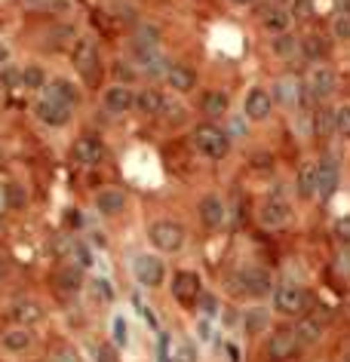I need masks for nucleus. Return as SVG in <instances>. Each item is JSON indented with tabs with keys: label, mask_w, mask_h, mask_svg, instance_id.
<instances>
[{
	"label": "nucleus",
	"mask_w": 350,
	"mask_h": 362,
	"mask_svg": "<svg viewBox=\"0 0 350 362\" xmlns=\"http://www.w3.org/2000/svg\"><path fill=\"white\" fill-rule=\"evenodd\" d=\"M71 62H74L77 74L83 77L87 87H98L102 80V59H98V46L92 37H77L71 46Z\"/></svg>",
	"instance_id": "obj_1"
},
{
	"label": "nucleus",
	"mask_w": 350,
	"mask_h": 362,
	"mask_svg": "<svg viewBox=\"0 0 350 362\" xmlns=\"http://www.w3.org/2000/svg\"><path fill=\"white\" fill-rule=\"evenodd\" d=\"M227 289L240 292V295H249V298H264L274 292V276H270V271H264V267H240L227 280Z\"/></svg>",
	"instance_id": "obj_2"
},
{
	"label": "nucleus",
	"mask_w": 350,
	"mask_h": 362,
	"mask_svg": "<svg viewBox=\"0 0 350 362\" xmlns=\"http://www.w3.org/2000/svg\"><path fill=\"white\" fill-rule=\"evenodd\" d=\"M194 147L200 154H203L206 160H221L227 154V147H231V138H227L225 129H218L216 123H200L194 129Z\"/></svg>",
	"instance_id": "obj_3"
},
{
	"label": "nucleus",
	"mask_w": 350,
	"mask_h": 362,
	"mask_svg": "<svg viewBox=\"0 0 350 362\" xmlns=\"http://www.w3.org/2000/svg\"><path fill=\"white\" fill-rule=\"evenodd\" d=\"M270 295H274V310L283 316H301L307 307V292L295 282H283Z\"/></svg>",
	"instance_id": "obj_4"
},
{
	"label": "nucleus",
	"mask_w": 350,
	"mask_h": 362,
	"mask_svg": "<svg viewBox=\"0 0 350 362\" xmlns=\"http://www.w3.org/2000/svg\"><path fill=\"white\" fill-rule=\"evenodd\" d=\"M335 83H338L335 71L326 68V65H317V68H310L307 80L301 83V92H304V98H310V102H326V98L335 92Z\"/></svg>",
	"instance_id": "obj_5"
},
{
	"label": "nucleus",
	"mask_w": 350,
	"mask_h": 362,
	"mask_svg": "<svg viewBox=\"0 0 350 362\" xmlns=\"http://www.w3.org/2000/svg\"><path fill=\"white\" fill-rule=\"evenodd\" d=\"M148 237L157 252H178L184 246V227L178 221H154Z\"/></svg>",
	"instance_id": "obj_6"
},
{
	"label": "nucleus",
	"mask_w": 350,
	"mask_h": 362,
	"mask_svg": "<svg viewBox=\"0 0 350 362\" xmlns=\"http://www.w3.org/2000/svg\"><path fill=\"white\" fill-rule=\"evenodd\" d=\"M298 350H301V344H298L295 329H292V325H280V329H277L274 335H270V341H268V356L274 362L292 359Z\"/></svg>",
	"instance_id": "obj_7"
},
{
	"label": "nucleus",
	"mask_w": 350,
	"mask_h": 362,
	"mask_svg": "<svg viewBox=\"0 0 350 362\" xmlns=\"http://www.w3.org/2000/svg\"><path fill=\"white\" fill-rule=\"evenodd\" d=\"M270 111H274V98H270V92L264 87H252L246 92V98H243V114H246V120L264 123V120L270 117Z\"/></svg>",
	"instance_id": "obj_8"
},
{
	"label": "nucleus",
	"mask_w": 350,
	"mask_h": 362,
	"mask_svg": "<svg viewBox=\"0 0 350 362\" xmlns=\"http://www.w3.org/2000/svg\"><path fill=\"white\" fill-rule=\"evenodd\" d=\"M132 267H135V280L148 289L163 286V280H166V264L160 258H154V255H139Z\"/></svg>",
	"instance_id": "obj_9"
},
{
	"label": "nucleus",
	"mask_w": 350,
	"mask_h": 362,
	"mask_svg": "<svg viewBox=\"0 0 350 362\" xmlns=\"http://www.w3.org/2000/svg\"><path fill=\"white\" fill-rule=\"evenodd\" d=\"M71 111L74 108H68V105H62V102H53V98H46V96L34 102V114H37V120L40 123H46V126H53V129L71 123Z\"/></svg>",
	"instance_id": "obj_10"
},
{
	"label": "nucleus",
	"mask_w": 350,
	"mask_h": 362,
	"mask_svg": "<svg viewBox=\"0 0 350 362\" xmlns=\"http://www.w3.org/2000/svg\"><path fill=\"white\" fill-rule=\"evenodd\" d=\"M259 221L264 227H270V230H277V227H286L292 221V206L283 200V197H270V200L261 203L259 209Z\"/></svg>",
	"instance_id": "obj_11"
},
{
	"label": "nucleus",
	"mask_w": 350,
	"mask_h": 362,
	"mask_svg": "<svg viewBox=\"0 0 350 362\" xmlns=\"http://www.w3.org/2000/svg\"><path fill=\"white\" fill-rule=\"evenodd\" d=\"M102 157H105V147L96 136H80L74 141V147H71V160L77 166H98Z\"/></svg>",
	"instance_id": "obj_12"
},
{
	"label": "nucleus",
	"mask_w": 350,
	"mask_h": 362,
	"mask_svg": "<svg viewBox=\"0 0 350 362\" xmlns=\"http://www.w3.org/2000/svg\"><path fill=\"white\" fill-rule=\"evenodd\" d=\"M338 179H341L338 157L326 154V157L317 163V197H332L335 188H338Z\"/></svg>",
	"instance_id": "obj_13"
},
{
	"label": "nucleus",
	"mask_w": 350,
	"mask_h": 362,
	"mask_svg": "<svg viewBox=\"0 0 350 362\" xmlns=\"http://www.w3.org/2000/svg\"><path fill=\"white\" fill-rule=\"evenodd\" d=\"M173 298L182 307H188V304H194L200 298V280L194 271H178L173 276Z\"/></svg>",
	"instance_id": "obj_14"
},
{
	"label": "nucleus",
	"mask_w": 350,
	"mask_h": 362,
	"mask_svg": "<svg viewBox=\"0 0 350 362\" xmlns=\"http://www.w3.org/2000/svg\"><path fill=\"white\" fill-rule=\"evenodd\" d=\"M132 102H135V92L126 87V83H111V87L105 89V96H102L105 111H108V114H117V117L130 111Z\"/></svg>",
	"instance_id": "obj_15"
},
{
	"label": "nucleus",
	"mask_w": 350,
	"mask_h": 362,
	"mask_svg": "<svg viewBox=\"0 0 350 362\" xmlns=\"http://www.w3.org/2000/svg\"><path fill=\"white\" fill-rule=\"evenodd\" d=\"M274 98L277 105H283V108H295L298 102L304 98V92H301V83H298V77H292V74H283L280 80L274 83Z\"/></svg>",
	"instance_id": "obj_16"
},
{
	"label": "nucleus",
	"mask_w": 350,
	"mask_h": 362,
	"mask_svg": "<svg viewBox=\"0 0 350 362\" xmlns=\"http://www.w3.org/2000/svg\"><path fill=\"white\" fill-rule=\"evenodd\" d=\"M135 65H139V71L145 77L157 80V77H166V71H169L173 62H169L160 49H151V53H139V55H135Z\"/></svg>",
	"instance_id": "obj_17"
},
{
	"label": "nucleus",
	"mask_w": 350,
	"mask_h": 362,
	"mask_svg": "<svg viewBox=\"0 0 350 362\" xmlns=\"http://www.w3.org/2000/svg\"><path fill=\"white\" fill-rule=\"evenodd\" d=\"M44 96H46V98H53V102L68 105V108H74V105L80 102V89H77L71 80H62V77H59V80H46Z\"/></svg>",
	"instance_id": "obj_18"
},
{
	"label": "nucleus",
	"mask_w": 350,
	"mask_h": 362,
	"mask_svg": "<svg viewBox=\"0 0 350 362\" xmlns=\"http://www.w3.org/2000/svg\"><path fill=\"white\" fill-rule=\"evenodd\" d=\"M130 46H132V55L160 49V28H157V25H135Z\"/></svg>",
	"instance_id": "obj_19"
},
{
	"label": "nucleus",
	"mask_w": 350,
	"mask_h": 362,
	"mask_svg": "<svg viewBox=\"0 0 350 362\" xmlns=\"http://www.w3.org/2000/svg\"><path fill=\"white\" fill-rule=\"evenodd\" d=\"M197 212H200V221H203V227H209V230H216V227L225 224V203H221L216 194L203 197Z\"/></svg>",
	"instance_id": "obj_20"
},
{
	"label": "nucleus",
	"mask_w": 350,
	"mask_h": 362,
	"mask_svg": "<svg viewBox=\"0 0 350 362\" xmlns=\"http://www.w3.org/2000/svg\"><path fill=\"white\" fill-rule=\"evenodd\" d=\"M261 25H264V31H270V34L289 31V28H292V10H289V6H283V3L268 6V12H264Z\"/></svg>",
	"instance_id": "obj_21"
},
{
	"label": "nucleus",
	"mask_w": 350,
	"mask_h": 362,
	"mask_svg": "<svg viewBox=\"0 0 350 362\" xmlns=\"http://www.w3.org/2000/svg\"><path fill=\"white\" fill-rule=\"evenodd\" d=\"M166 83L173 92H191L197 87V71L188 65H169L166 71Z\"/></svg>",
	"instance_id": "obj_22"
},
{
	"label": "nucleus",
	"mask_w": 350,
	"mask_h": 362,
	"mask_svg": "<svg viewBox=\"0 0 350 362\" xmlns=\"http://www.w3.org/2000/svg\"><path fill=\"white\" fill-rule=\"evenodd\" d=\"M96 209L102 215H120L126 209V194L120 188H105L102 194L96 197Z\"/></svg>",
	"instance_id": "obj_23"
},
{
	"label": "nucleus",
	"mask_w": 350,
	"mask_h": 362,
	"mask_svg": "<svg viewBox=\"0 0 350 362\" xmlns=\"http://www.w3.org/2000/svg\"><path fill=\"white\" fill-rule=\"evenodd\" d=\"M55 289H59L62 295H77L83 289V271L77 264H65L55 273Z\"/></svg>",
	"instance_id": "obj_24"
},
{
	"label": "nucleus",
	"mask_w": 350,
	"mask_h": 362,
	"mask_svg": "<svg viewBox=\"0 0 350 362\" xmlns=\"http://www.w3.org/2000/svg\"><path fill=\"white\" fill-rule=\"evenodd\" d=\"M163 102H166V98L160 96V89H141L139 96H135L132 108L139 111V114H145V117H160Z\"/></svg>",
	"instance_id": "obj_25"
},
{
	"label": "nucleus",
	"mask_w": 350,
	"mask_h": 362,
	"mask_svg": "<svg viewBox=\"0 0 350 362\" xmlns=\"http://www.w3.org/2000/svg\"><path fill=\"white\" fill-rule=\"evenodd\" d=\"M292 329H295V338L301 347H310V344H320V341H323V323L313 319V316L301 319V323L292 325Z\"/></svg>",
	"instance_id": "obj_26"
},
{
	"label": "nucleus",
	"mask_w": 350,
	"mask_h": 362,
	"mask_svg": "<svg viewBox=\"0 0 350 362\" xmlns=\"http://www.w3.org/2000/svg\"><path fill=\"white\" fill-rule=\"evenodd\" d=\"M40 316H44V310H40L37 301H16V304H10V319H12V323H19V325H31V323H37Z\"/></svg>",
	"instance_id": "obj_27"
},
{
	"label": "nucleus",
	"mask_w": 350,
	"mask_h": 362,
	"mask_svg": "<svg viewBox=\"0 0 350 362\" xmlns=\"http://www.w3.org/2000/svg\"><path fill=\"white\" fill-rule=\"evenodd\" d=\"M74 28L71 25H55V28H49L46 31V46L53 49V53H62V49H68V46H74Z\"/></svg>",
	"instance_id": "obj_28"
},
{
	"label": "nucleus",
	"mask_w": 350,
	"mask_h": 362,
	"mask_svg": "<svg viewBox=\"0 0 350 362\" xmlns=\"http://www.w3.org/2000/svg\"><path fill=\"white\" fill-rule=\"evenodd\" d=\"M0 344H3V350H10V353H22V350L31 347V335H28L25 325H16V329H6L3 332Z\"/></svg>",
	"instance_id": "obj_29"
},
{
	"label": "nucleus",
	"mask_w": 350,
	"mask_h": 362,
	"mask_svg": "<svg viewBox=\"0 0 350 362\" xmlns=\"http://www.w3.org/2000/svg\"><path fill=\"white\" fill-rule=\"evenodd\" d=\"M298 194L304 200H313L317 197V163H304L298 169Z\"/></svg>",
	"instance_id": "obj_30"
},
{
	"label": "nucleus",
	"mask_w": 350,
	"mask_h": 362,
	"mask_svg": "<svg viewBox=\"0 0 350 362\" xmlns=\"http://www.w3.org/2000/svg\"><path fill=\"white\" fill-rule=\"evenodd\" d=\"M270 53H274L277 59H292V55L298 53V37L292 31L274 34V40H270Z\"/></svg>",
	"instance_id": "obj_31"
},
{
	"label": "nucleus",
	"mask_w": 350,
	"mask_h": 362,
	"mask_svg": "<svg viewBox=\"0 0 350 362\" xmlns=\"http://www.w3.org/2000/svg\"><path fill=\"white\" fill-rule=\"evenodd\" d=\"M200 108H203L206 117H225L227 114V96L221 89H209L203 96V102H200Z\"/></svg>",
	"instance_id": "obj_32"
},
{
	"label": "nucleus",
	"mask_w": 350,
	"mask_h": 362,
	"mask_svg": "<svg viewBox=\"0 0 350 362\" xmlns=\"http://www.w3.org/2000/svg\"><path fill=\"white\" fill-rule=\"evenodd\" d=\"M298 49H301V55H304L307 62H320L329 53V44L320 37V34H310V37L298 40Z\"/></svg>",
	"instance_id": "obj_33"
},
{
	"label": "nucleus",
	"mask_w": 350,
	"mask_h": 362,
	"mask_svg": "<svg viewBox=\"0 0 350 362\" xmlns=\"http://www.w3.org/2000/svg\"><path fill=\"white\" fill-rule=\"evenodd\" d=\"M22 87L31 89V92L44 89L46 87V71L40 68V65H25L22 68Z\"/></svg>",
	"instance_id": "obj_34"
},
{
	"label": "nucleus",
	"mask_w": 350,
	"mask_h": 362,
	"mask_svg": "<svg viewBox=\"0 0 350 362\" xmlns=\"http://www.w3.org/2000/svg\"><path fill=\"white\" fill-rule=\"evenodd\" d=\"M313 132H317L320 138H329L335 132V111L329 108H320L317 114H313Z\"/></svg>",
	"instance_id": "obj_35"
},
{
	"label": "nucleus",
	"mask_w": 350,
	"mask_h": 362,
	"mask_svg": "<svg viewBox=\"0 0 350 362\" xmlns=\"http://www.w3.org/2000/svg\"><path fill=\"white\" fill-rule=\"evenodd\" d=\"M268 329V310L255 307V310H246V332L249 335H259V332Z\"/></svg>",
	"instance_id": "obj_36"
},
{
	"label": "nucleus",
	"mask_w": 350,
	"mask_h": 362,
	"mask_svg": "<svg viewBox=\"0 0 350 362\" xmlns=\"http://www.w3.org/2000/svg\"><path fill=\"white\" fill-rule=\"evenodd\" d=\"M332 37L335 40H350V12H335V19H332Z\"/></svg>",
	"instance_id": "obj_37"
},
{
	"label": "nucleus",
	"mask_w": 350,
	"mask_h": 362,
	"mask_svg": "<svg viewBox=\"0 0 350 362\" xmlns=\"http://www.w3.org/2000/svg\"><path fill=\"white\" fill-rule=\"evenodd\" d=\"M49 362H80V359H77V353L71 350L68 344H55L53 350H49Z\"/></svg>",
	"instance_id": "obj_38"
},
{
	"label": "nucleus",
	"mask_w": 350,
	"mask_h": 362,
	"mask_svg": "<svg viewBox=\"0 0 350 362\" xmlns=\"http://www.w3.org/2000/svg\"><path fill=\"white\" fill-rule=\"evenodd\" d=\"M335 132H341V136H350V105L335 111Z\"/></svg>",
	"instance_id": "obj_39"
},
{
	"label": "nucleus",
	"mask_w": 350,
	"mask_h": 362,
	"mask_svg": "<svg viewBox=\"0 0 350 362\" xmlns=\"http://www.w3.org/2000/svg\"><path fill=\"white\" fill-rule=\"evenodd\" d=\"M71 255H74L77 267H89V264H92V252H89L83 243H74V246H71Z\"/></svg>",
	"instance_id": "obj_40"
},
{
	"label": "nucleus",
	"mask_w": 350,
	"mask_h": 362,
	"mask_svg": "<svg viewBox=\"0 0 350 362\" xmlns=\"http://www.w3.org/2000/svg\"><path fill=\"white\" fill-rule=\"evenodd\" d=\"M3 197H6V203L10 206H25V190L19 188V184H6V190H3Z\"/></svg>",
	"instance_id": "obj_41"
},
{
	"label": "nucleus",
	"mask_w": 350,
	"mask_h": 362,
	"mask_svg": "<svg viewBox=\"0 0 350 362\" xmlns=\"http://www.w3.org/2000/svg\"><path fill=\"white\" fill-rule=\"evenodd\" d=\"M289 10H292V19H310L313 16V3H310V0H295Z\"/></svg>",
	"instance_id": "obj_42"
},
{
	"label": "nucleus",
	"mask_w": 350,
	"mask_h": 362,
	"mask_svg": "<svg viewBox=\"0 0 350 362\" xmlns=\"http://www.w3.org/2000/svg\"><path fill=\"white\" fill-rule=\"evenodd\" d=\"M252 169L255 172H270V166H274V157H270V154H252Z\"/></svg>",
	"instance_id": "obj_43"
},
{
	"label": "nucleus",
	"mask_w": 350,
	"mask_h": 362,
	"mask_svg": "<svg viewBox=\"0 0 350 362\" xmlns=\"http://www.w3.org/2000/svg\"><path fill=\"white\" fill-rule=\"evenodd\" d=\"M200 314H203V316H216L218 314V298L216 295H203V301H200Z\"/></svg>",
	"instance_id": "obj_44"
},
{
	"label": "nucleus",
	"mask_w": 350,
	"mask_h": 362,
	"mask_svg": "<svg viewBox=\"0 0 350 362\" xmlns=\"http://www.w3.org/2000/svg\"><path fill=\"white\" fill-rule=\"evenodd\" d=\"M0 80H3V87H22V71H16V68H6L3 74H0Z\"/></svg>",
	"instance_id": "obj_45"
},
{
	"label": "nucleus",
	"mask_w": 350,
	"mask_h": 362,
	"mask_svg": "<svg viewBox=\"0 0 350 362\" xmlns=\"http://www.w3.org/2000/svg\"><path fill=\"white\" fill-rule=\"evenodd\" d=\"M335 237H338L341 243H350V215H344V218H338V221H335Z\"/></svg>",
	"instance_id": "obj_46"
},
{
	"label": "nucleus",
	"mask_w": 350,
	"mask_h": 362,
	"mask_svg": "<svg viewBox=\"0 0 350 362\" xmlns=\"http://www.w3.org/2000/svg\"><path fill=\"white\" fill-rule=\"evenodd\" d=\"M28 10H37V12H53L55 0H25Z\"/></svg>",
	"instance_id": "obj_47"
},
{
	"label": "nucleus",
	"mask_w": 350,
	"mask_h": 362,
	"mask_svg": "<svg viewBox=\"0 0 350 362\" xmlns=\"http://www.w3.org/2000/svg\"><path fill=\"white\" fill-rule=\"evenodd\" d=\"M178 362H197L194 344H182V350H178Z\"/></svg>",
	"instance_id": "obj_48"
},
{
	"label": "nucleus",
	"mask_w": 350,
	"mask_h": 362,
	"mask_svg": "<svg viewBox=\"0 0 350 362\" xmlns=\"http://www.w3.org/2000/svg\"><path fill=\"white\" fill-rule=\"evenodd\" d=\"M92 289H96V292L102 295L105 301H108V298H114V292H111V289H108V282H105V280H96V282H92Z\"/></svg>",
	"instance_id": "obj_49"
},
{
	"label": "nucleus",
	"mask_w": 350,
	"mask_h": 362,
	"mask_svg": "<svg viewBox=\"0 0 350 362\" xmlns=\"http://www.w3.org/2000/svg\"><path fill=\"white\" fill-rule=\"evenodd\" d=\"M98 362H117V353H114V350H111V347H108V344H105V347H102V350H98Z\"/></svg>",
	"instance_id": "obj_50"
},
{
	"label": "nucleus",
	"mask_w": 350,
	"mask_h": 362,
	"mask_svg": "<svg viewBox=\"0 0 350 362\" xmlns=\"http://www.w3.org/2000/svg\"><path fill=\"white\" fill-rule=\"evenodd\" d=\"M335 3V12H350V0H332Z\"/></svg>",
	"instance_id": "obj_51"
},
{
	"label": "nucleus",
	"mask_w": 350,
	"mask_h": 362,
	"mask_svg": "<svg viewBox=\"0 0 350 362\" xmlns=\"http://www.w3.org/2000/svg\"><path fill=\"white\" fill-rule=\"evenodd\" d=\"M227 362H240V350H237V347H227Z\"/></svg>",
	"instance_id": "obj_52"
},
{
	"label": "nucleus",
	"mask_w": 350,
	"mask_h": 362,
	"mask_svg": "<svg viewBox=\"0 0 350 362\" xmlns=\"http://www.w3.org/2000/svg\"><path fill=\"white\" fill-rule=\"evenodd\" d=\"M0 280H6V261H0Z\"/></svg>",
	"instance_id": "obj_53"
},
{
	"label": "nucleus",
	"mask_w": 350,
	"mask_h": 362,
	"mask_svg": "<svg viewBox=\"0 0 350 362\" xmlns=\"http://www.w3.org/2000/svg\"><path fill=\"white\" fill-rule=\"evenodd\" d=\"M231 3H237V6H249V3H255V0H231Z\"/></svg>",
	"instance_id": "obj_54"
},
{
	"label": "nucleus",
	"mask_w": 350,
	"mask_h": 362,
	"mask_svg": "<svg viewBox=\"0 0 350 362\" xmlns=\"http://www.w3.org/2000/svg\"><path fill=\"white\" fill-rule=\"evenodd\" d=\"M6 55H10V53H6V49L0 46V62H6Z\"/></svg>",
	"instance_id": "obj_55"
}]
</instances>
